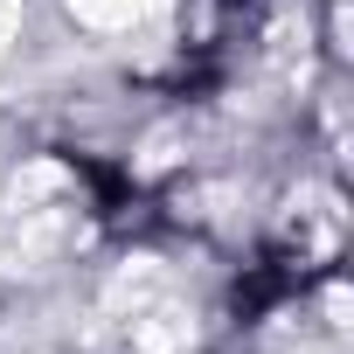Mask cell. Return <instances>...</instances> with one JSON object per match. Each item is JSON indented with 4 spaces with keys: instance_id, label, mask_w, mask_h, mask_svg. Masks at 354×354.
I'll use <instances>...</instances> for the list:
<instances>
[{
    "instance_id": "obj_3",
    "label": "cell",
    "mask_w": 354,
    "mask_h": 354,
    "mask_svg": "<svg viewBox=\"0 0 354 354\" xmlns=\"http://www.w3.org/2000/svg\"><path fill=\"white\" fill-rule=\"evenodd\" d=\"M15 28H21V0H0V56H8V42H15Z\"/></svg>"
},
{
    "instance_id": "obj_2",
    "label": "cell",
    "mask_w": 354,
    "mask_h": 354,
    "mask_svg": "<svg viewBox=\"0 0 354 354\" xmlns=\"http://www.w3.org/2000/svg\"><path fill=\"white\" fill-rule=\"evenodd\" d=\"M174 347H188V319L181 313H153L132 326V354H174Z\"/></svg>"
},
{
    "instance_id": "obj_1",
    "label": "cell",
    "mask_w": 354,
    "mask_h": 354,
    "mask_svg": "<svg viewBox=\"0 0 354 354\" xmlns=\"http://www.w3.org/2000/svg\"><path fill=\"white\" fill-rule=\"evenodd\" d=\"M153 8H160V0H70V15L91 21V28H132V21H146Z\"/></svg>"
}]
</instances>
